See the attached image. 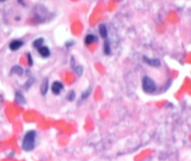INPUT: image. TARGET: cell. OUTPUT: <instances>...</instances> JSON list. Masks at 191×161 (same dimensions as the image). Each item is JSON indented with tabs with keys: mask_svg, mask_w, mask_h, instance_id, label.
Masks as SVG:
<instances>
[{
	"mask_svg": "<svg viewBox=\"0 0 191 161\" xmlns=\"http://www.w3.org/2000/svg\"><path fill=\"white\" fill-rule=\"evenodd\" d=\"M11 74H16V75L21 76V75H23V73H24V69H23L21 66H13V68H11Z\"/></svg>",
	"mask_w": 191,
	"mask_h": 161,
	"instance_id": "7c38bea8",
	"label": "cell"
},
{
	"mask_svg": "<svg viewBox=\"0 0 191 161\" xmlns=\"http://www.w3.org/2000/svg\"><path fill=\"white\" fill-rule=\"evenodd\" d=\"M24 45V42L22 40H13V41H11L10 43V49L13 50V51H15V50H18L20 47H22Z\"/></svg>",
	"mask_w": 191,
	"mask_h": 161,
	"instance_id": "5b68a950",
	"label": "cell"
},
{
	"mask_svg": "<svg viewBox=\"0 0 191 161\" xmlns=\"http://www.w3.org/2000/svg\"><path fill=\"white\" fill-rule=\"evenodd\" d=\"M143 61H144L147 64L152 66V67H158L161 66V62L159 59H155V58H149L147 56H143Z\"/></svg>",
	"mask_w": 191,
	"mask_h": 161,
	"instance_id": "3957f363",
	"label": "cell"
},
{
	"mask_svg": "<svg viewBox=\"0 0 191 161\" xmlns=\"http://www.w3.org/2000/svg\"><path fill=\"white\" fill-rule=\"evenodd\" d=\"M38 52H39V54L41 55L43 58H48L49 56H50L49 48L47 47H46V46H43L40 48H38Z\"/></svg>",
	"mask_w": 191,
	"mask_h": 161,
	"instance_id": "8992f818",
	"label": "cell"
},
{
	"mask_svg": "<svg viewBox=\"0 0 191 161\" xmlns=\"http://www.w3.org/2000/svg\"><path fill=\"white\" fill-rule=\"evenodd\" d=\"M97 41H98V37L94 34H87L84 38V43L87 46L92 45L93 43L97 42Z\"/></svg>",
	"mask_w": 191,
	"mask_h": 161,
	"instance_id": "9c48e42d",
	"label": "cell"
},
{
	"mask_svg": "<svg viewBox=\"0 0 191 161\" xmlns=\"http://www.w3.org/2000/svg\"><path fill=\"white\" fill-rule=\"evenodd\" d=\"M89 94H90V90H88V89H87V90H86V91L84 92V93L82 94V99H83V100H85L86 98H88Z\"/></svg>",
	"mask_w": 191,
	"mask_h": 161,
	"instance_id": "2e32d148",
	"label": "cell"
},
{
	"mask_svg": "<svg viewBox=\"0 0 191 161\" xmlns=\"http://www.w3.org/2000/svg\"><path fill=\"white\" fill-rule=\"evenodd\" d=\"M4 1H6V0H0V2H4Z\"/></svg>",
	"mask_w": 191,
	"mask_h": 161,
	"instance_id": "ac0fdd59",
	"label": "cell"
},
{
	"mask_svg": "<svg viewBox=\"0 0 191 161\" xmlns=\"http://www.w3.org/2000/svg\"><path fill=\"white\" fill-rule=\"evenodd\" d=\"M66 98H67V100H69V102H73V100L76 99V93H75L73 90H71V91L68 92V94H67Z\"/></svg>",
	"mask_w": 191,
	"mask_h": 161,
	"instance_id": "9a60e30c",
	"label": "cell"
},
{
	"mask_svg": "<svg viewBox=\"0 0 191 161\" xmlns=\"http://www.w3.org/2000/svg\"><path fill=\"white\" fill-rule=\"evenodd\" d=\"M15 100H16V102L20 104H24L26 102V100L24 98V96L21 93H19V92H17L16 95H15Z\"/></svg>",
	"mask_w": 191,
	"mask_h": 161,
	"instance_id": "5bb4252c",
	"label": "cell"
},
{
	"mask_svg": "<svg viewBox=\"0 0 191 161\" xmlns=\"http://www.w3.org/2000/svg\"><path fill=\"white\" fill-rule=\"evenodd\" d=\"M63 90V84L59 82V80H56L52 83L51 85V92L54 94V95H59L61 94V92Z\"/></svg>",
	"mask_w": 191,
	"mask_h": 161,
	"instance_id": "277c9868",
	"label": "cell"
},
{
	"mask_svg": "<svg viewBox=\"0 0 191 161\" xmlns=\"http://www.w3.org/2000/svg\"><path fill=\"white\" fill-rule=\"evenodd\" d=\"M35 139H36V133L34 131H29L26 133L22 142L23 150L27 152L32 151L35 147Z\"/></svg>",
	"mask_w": 191,
	"mask_h": 161,
	"instance_id": "6da1fadb",
	"label": "cell"
},
{
	"mask_svg": "<svg viewBox=\"0 0 191 161\" xmlns=\"http://www.w3.org/2000/svg\"><path fill=\"white\" fill-rule=\"evenodd\" d=\"M27 60H29V64L31 66H32L33 62H32V58H31L30 53H27Z\"/></svg>",
	"mask_w": 191,
	"mask_h": 161,
	"instance_id": "e0dca14e",
	"label": "cell"
},
{
	"mask_svg": "<svg viewBox=\"0 0 191 161\" xmlns=\"http://www.w3.org/2000/svg\"><path fill=\"white\" fill-rule=\"evenodd\" d=\"M48 86H49L48 79H47V78L44 79V80L42 82V84H41V88H40V90H41V94L43 96L46 95L47 91H48Z\"/></svg>",
	"mask_w": 191,
	"mask_h": 161,
	"instance_id": "52a82bcc",
	"label": "cell"
},
{
	"mask_svg": "<svg viewBox=\"0 0 191 161\" xmlns=\"http://www.w3.org/2000/svg\"><path fill=\"white\" fill-rule=\"evenodd\" d=\"M71 66H72V69L76 72L77 75L79 76H81L82 75V66H78V64H76V63H75V60L74 58L71 59Z\"/></svg>",
	"mask_w": 191,
	"mask_h": 161,
	"instance_id": "ba28073f",
	"label": "cell"
},
{
	"mask_svg": "<svg viewBox=\"0 0 191 161\" xmlns=\"http://www.w3.org/2000/svg\"><path fill=\"white\" fill-rule=\"evenodd\" d=\"M44 45V38H38V39H35L33 43H32V46L34 48H40L41 47H43Z\"/></svg>",
	"mask_w": 191,
	"mask_h": 161,
	"instance_id": "4fadbf2b",
	"label": "cell"
},
{
	"mask_svg": "<svg viewBox=\"0 0 191 161\" xmlns=\"http://www.w3.org/2000/svg\"><path fill=\"white\" fill-rule=\"evenodd\" d=\"M103 52H104L106 55H111V53H112L111 45L108 40H105V42H104V45H103Z\"/></svg>",
	"mask_w": 191,
	"mask_h": 161,
	"instance_id": "8fae6325",
	"label": "cell"
},
{
	"mask_svg": "<svg viewBox=\"0 0 191 161\" xmlns=\"http://www.w3.org/2000/svg\"><path fill=\"white\" fill-rule=\"evenodd\" d=\"M98 32L102 38L106 39L107 36H108V30H107L106 25H104V24H100V25L98 26Z\"/></svg>",
	"mask_w": 191,
	"mask_h": 161,
	"instance_id": "30bf717a",
	"label": "cell"
},
{
	"mask_svg": "<svg viewBox=\"0 0 191 161\" xmlns=\"http://www.w3.org/2000/svg\"><path fill=\"white\" fill-rule=\"evenodd\" d=\"M142 88L144 92L146 93H149V94H152L153 92H155L156 90V84H155L154 80H152L148 76H146L142 79Z\"/></svg>",
	"mask_w": 191,
	"mask_h": 161,
	"instance_id": "7a4b0ae2",
	"label": "cell"
}]
</instances>
